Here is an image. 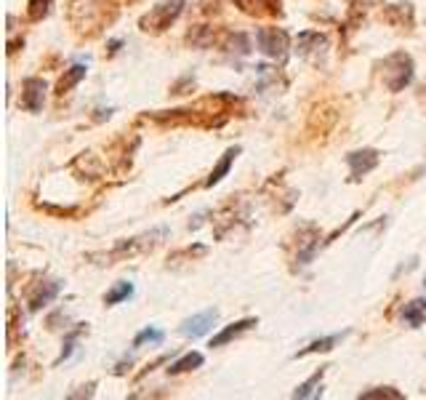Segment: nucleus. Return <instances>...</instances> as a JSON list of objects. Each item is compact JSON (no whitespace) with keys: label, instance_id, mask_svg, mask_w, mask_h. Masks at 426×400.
Masks as SVG:
<instances>
[{"label":"nucleus","instance_id":"9b49d317","mask_svg":"<svg viewBox=\"0 0 426 400\" xmlns=\"http://www.w3.org/2000/svg\"><path fill=\"white\" fill-rule=\"evenodd\" d=\"M85 72H88V70H85V64H75V67H69V70L62 75V80H59V86H56V94H59V96L69 94V91L78 86L80 80L85 78Z\"/></svg>","mask_w":426,"mask_h":400},{"label":"nucleus","instance_id":"6e6552de","mask_svg":"<svg viewBox=\"0 0 426 400\" xmlns=\"http://www.w3.org/2000/svg\"><path fill=\"white\" fill-rule=\"evenodd\" d=\"M402 323L411 328H421L426 323V299H413L402 307Z\"/></svg>","mask_w":426,"mask_h":400},{"label":"nucleus","instance_id":"a211bd4d","mask_svg":"<svg viewBox=\"0 0 426 400\" xmlns=\"http://www.w3.org/2000/svg\"><path fill=\"white\" fill-rule=\"evenodd\" d=\"M27 3H30V19L32 22H40L43 16H48L54 0H27Z\"/></svg>","mask_w":426,"mask_h":400},{"label":"nucleus","instance_id":"dca6fc26","mask_svg":"<svg viewBox=\"0 0 426 400\" xmlns=\"http://www.w3.org/2000/svg\"><path fill=\"white\" fill-rule=\"evenodd\" d=\"M402 400V392L400 390H395V387H376V390H368V392H363L360 395V400Z\"/></svg>","mask_w":426,"mask_h":400},{"label":"nucleus","instance_id":"4468645a","mask_svg":"<svg viewBox=\"0 0 426 400\" xmlns=\"http://www.w3.org/2000/svg\"><path fill=\"white\" fill-rule=\"evenodd\" d=\"M344 339V334H333V336H325V339H317V342H312L306 350H301L296 358H304V355H315V352H331L338 342Z\"/></svg>","mask_w":426,"mask_h":400},{"label":"nucleus","instance_id":"f3484780","mask_svg":"<svg viewBox=\"0 0 426 400\" xmlns=\"http://www.w3.org/2000/svg\"><path fill=\"white\" fill-rule=\"evenodd\" d=\"M165 339V334L160 331V328H144V331H139L136 334V339H133V347H144V344H160Z\"/></svg>","mask_w":426,"mask_h":400},{"label":"nucleus","instance_id":"423d86ee","mask_svg":"<svg viewBox=\"0 0 426 400\" xmlns=\"http://www.w3.org/2000/svg\"><path fill=\"white\" fill-rule=\"evenodd\" d=\"M219 318V312L216 310H206V312H197V315H192L181 323V334L184 336H192V339H197V336H206L211 328H213V323Z\"/></svg>","mask_w":426,"mask_h":400},{"label":"nucleus","instance_id":"7ed1b4c3","mask_svg":"<svg viewBox=\"0 0 426 400\" xmlns=\"http://www.w3.org/2000/svg\"><path fill=\"white\" fill-rule=\"evenodd\" d=\"M256 43H259V51L269 56V59H277V62H285L288 56V32L280 30V27H261L256 32Z\"/></svg>","mask_w":426,"mask_h":400},{"label":"nucleus","instance_id":"6ab92c4d","mask_svg":"<svg viewBox=\"0 0 426 400\" xmlns=\"http://www.w3.org/2000/svg\"><path fill=\"white\" fill-rule=\"evenodd\" d=\"M80 334H83V326H80V328H75L72 334L67 336V342H64V350H62V355H59V360H56V366H59V363H64V360L72 355V350H75V342H78Z\"/></svg>","mask_w":426,"mask_h":400},{"label":"nucleus","instance_id":"f03ea898","mask_svg":"<svg viewBox=\"0 0 426 400\" xmlns=\"http://www.w3.org/2000/svg\"><path fill=\"white\" fill-rule=\"evenodd\" d=\"M184 3L187 0H163V3H158L152 11L147 16H142V30L144 32H163L168 30L171 24H174L176 19L181 16V11H184Z\"/></svg>","mask_w":426,"mask_h":400},{"label":"nucleus","instance_id":"9d476101","mask_svg":"<svg viewBox=\"0 0 426 400\" xmlns=\"http://www.w3.org/2000/svg\"><path fill=\"white\" fill-rule=\"evenodd\" d=\"M62 291V283L59 280H51V283H43V286L35 291V296L30 299V310L32 312H38L40 307H46L48 302H54L56 299V294Z\"/></svg>","mask_w":426,"mask_h":400},{"label":"nucleus","instance_id":"aec40b11","mask_svg":"<svg viewBox=\"0 0 426 400\" xmlns=\"http://www.w3.org/2000/svg\"><path fill=\"white\" fill-rule=\"evenodd\" d=\"M424 286H426V275H424Z\"/></svg>","mask_w":426,"mask_h":400},{"label":"nucleus","instance_id":"2eb2a0df","mask_svg":"<svg viewBox=\"0 0 426 400\" xmlns=\"http://www.w3.org/2000/svg\"><path fill=\"white\" fill-rule=\"evenodd\" d=\"M131 294H133V283H126V280H123V283H117V286L112 288V291H107V294H104V304H107V307H112V304L126 302Z\"/></svg>","mask_w":426,"mask_h":400},{"label":"nucleus","instance_id":"0eeeda50","mask_svg":"<svg viewBox=\"0 0 426 400\" xmlns=\"http://www.w3.org/2000/svg\"><path fill=\"white\" fill-rule=\"evenodd\" d=\"M256 323H259L256 318H243V320H237V323H232V326H227L224 331H219V334L211 339V347H224V344H229V342L237 339L240 334L251 331Z\"/></svg>","mask_w":426,"mask_h":400},{"label":"nucleus","instance_id":"f8f14e48","mask_svg":"<svg viewBox=\"0 0 426 400\" xmlns=\"http://www.w3.org/2000/svg\"><path fill=\"white\" fill-rule=\"evenodd\" d=\"M322 376H325V368H320L317 374H312L304 384H299L293 390V398H320V387H322Z\"/></svg>","mask_w":426,"mask_h":400},{"label":"nucleus","instance_id":"39448f33","mask_svg":"<svg viewBox=\"0 0 426 400\" xmlns=\"http://www.w3.org/2000/svg\"><path fill=\"white\" fill-rule=\"evenodd\" d=\"M46 102V80L27 78L22 83V107L27 112H40Z\"/></svg>","mask_w":426,"mask_h":400},{"label":"nucleus","instance_id":"1a4fd4ad","mask_svg":"<svg viewBox=\"0 0 426 400\" xmlns=\"http://www.w3.org/2000/svg\"><path fill=\"white\" fill-rule=\"evenodd\" d=\"M240 155V147H232V150H227L224 152V158L216 163V168L211 171V176L206 179V187H213V184H219L224 176L229 174V168H232V163H235V158Z\"/></svg>","mask_w":426,"mask_h":400},{"label":"nucleus","instance_id":"f257e3e1","mask_svg":"<svg viewBox=\"0 0 426 400\" xmlns=\"http://www.w3.org/2000/svg\"><path fill=\"white\" fill-rule=\"evenodd\" d=\"M381 75H384V86L397 94L402 91L405 86H411L413 80V59L405 54V51H397L392 56H386L384 64H381Z\"/></svg>","mask_w":426,"mask_h":400},{"label":"nucleus","instance_id":"ddd939ff","mask_svg":"<svg viewBox=\"0 0 426 400\" xmlns=\"http://www.w3.org/2000/svg\"><path fill=\"white\" fill-rule=\"evenodd\" d=\"M200 366H203V355H200V352H187L184 358H179L176 363L168 366V374L176 376V374H187V371H195V368H200Z\"/></svg>","mask_w":426,"mask_h":400},{"label":"nucleus","instance_id":"20e7f679","mask_svg":"<svg viewBox=\"0 0 426 400\" xmlns=\"http://www.w3.org/2000/svg\"><path fill=\"white\" fill-rule=\"evenodd\" d=\"M379 163H381L379 150H357V152H349L347 155V166H349V171H352V179H354V182H360L365 174H370Z\"/></svg>","mask_w":426,"mask_h":400}]
</instances>
